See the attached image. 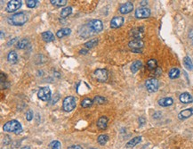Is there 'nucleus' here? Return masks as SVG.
I'll return each mask as SVG.
<instances>
[{
    "label": "nucleus",
    "instance_id": "obj_1",
    "mask_svg": "<svg viewBox=\"0 0 193 149\" xmlns=\"http://www.w3.org/2000/svg\"><path fill=\"white\" fill-rule=\"evenodd\" d=\"M27 21H28V16L23 12L17 13L11 17L7 18V22L10 25H14V26H22L23 24L27 22Z\"/></svg>",
    "mask_w": 193,
    "mask_h": 149
},
{
    "label": "nucleus",
    "instance_id": "obj_2",
    "mask_svg": "<svg viewBox=\"0 0 193 149\" xmlns=\"http://www.w3.org/2000/svg\"><path fill=\"white\" fill-rule=\"evenodd\" d=\"M3 130L5 132H13L15 133V134H20L22 131V127H21V123L18 121L12 120V121H7L4 125Z\"/></svg>",
    "mask_w": 193,
    "mask_h": 149
},
{
    "label": "nucleus",
    "instance_id": "obj_3",
    "mask_svg": "<svg viewBox=\"0 0 193 149\" xmlns=\"http://www.w3.org/2000/svg\"><path fill=\"white\" fill-rule=\"evenodd\" d=\"M76 105H77V100L74 97H71V96L65 98L63 102V109L67 113L74 110Z\"/></svg>",
    "mask_w": 193,
    "mask_h": 149
},
{
    "label": "nucleus",
    "instance_id": "obj_4",
    "mask_svg": "<svg viewBox=\"0 0 193 149\" xmlns=\"http://www.w3.org/2000/svg\"><path fill=\"white\" fill-rule=\"evenodd\" d=\"M144 46V42L143 39H133L128 43V47L132 49L133 52L141 53L142 48Z\"/></svg>",
    "mask_w": 193,
    "mask_h": 149
},
{
    "label": "nucleus",
    "instance_id": "obj_5",
    "mask_svg": "<svg viewBox=\"0 0 193 149\" xmlns=\"http://www.w3.org/2000/svg\"><path fill=\"white\" fill-rule=\"evenodd\" d=\"M145 87H146V88L149 92L153 93V92H156L159 89V83L157 79L151 78V79H149L145 81Z\"/></svg>",
    "mask_w": 193,
    "mask_h": 149
},
{
    "label": "nucleus",
    "instance_id": "obj_6",
    "mask_svg": "<svg viewBox=\"0 0 193 149\" xmlns=\"http://www.w3.org/2000/svg\"><path fill=\"white\" fill-rule=\"evenodd\" d=\"M87 25L92 30V31L94 32V34L101 32L102 31V29H103L102 22L100 20H92V21H90L89 23H87Z\"/></svg>",
    "mask_w": 193,
    "mask_h": 149
},
{
    "label": "nucleus",
    "instance_id": "obj_7",
    "mask_svg": "<svg viewBox=\"0 0 193 149\" xmlns=\"http://www.w3.org/2000/svg\"><path fill=\"white\" fill-rule=\"evenodd\" d=\"M37 97L39 99H41L42 101L47 102L51 98V90L48 87H43L40 88L38 92H37Z\"/></svg>",
    "mask_w": 193,
    "mask_h": 149
},
{
    "label": "nucleus",
    "instance_id": "obj_8",
    "mask_svg": "<svg viewBox=\"0 0 193 149\" xmlns=\"http://www.w3.org/2000/svg\"><path fill=\"white\" fill-rule=\"evenodd\" d=\"M21 5H22V2L20 1V0H12V1H9L7 5H6V12L7 13H14L16 12L18 9H20L21 7Z\"/></svg>",
    "mask_w": 193,
    "mask_h": 149
},
{
    "label": "nucleus",
    "instance_id": "obj_9",
    "mask_svg": "<svg viewBox=\"0 0 193 149\" xmlns=\"http://www.w3.org/2000/svg\"><path fill=\"white\" fill-rule=\"evenodd\" d=\"M95 77L98 81L104 82L108 80V71L106 69H97L95 71Z\"/></svg>",
    "mask_w": 193,
    "mask_h": 149
},
{
    "label": "nucleus",
    "instance_id": "obj_10",
    "mask_svg": "<svg viewBox=\"0 0 193 149\" xmlns=\"http://www.w3.org/2000/svg\"><path fill=\"white\" fill-rule=\"evenodd\" d=\"M150 15V10L146 7H140L135 10V17L138 19H144Z\"/></svg>",
    "mask_w": 193,
    "mask_h": 149
},
{
    "label": "nucleus",
    "instance_id": "obj_11",
    "mask_svg": "<svg viewBox=\"0 0 193 149\" xmlns=\"http://www.w3.org/2000/svg\"><path fill=\"white\" fill-rule=\"evenodd\" d=\"M130 36L134 39H142L143 37L144 36V30L142 27L134 28L130 31Z\"/></svg>",
    "mask_w": 193,
    "mask_h": 149
},
{
    "label": "nucleus",
    "instance_id": "obj_12",
    "mask_svg": "<svg viewBox=\"0 0 193 149\" xmlns=\"http://www.w3.org/2000/svg\"><path fill=\"white\" fill-rule=\"evenodd\" d=\"M133 3L131 2H127L123 5H120L119 7V12L122 14V15H127V14H129L133 11Z\"/></svg>",
    "mask_w": 193,
    "mask_h": 149
},
{
    "label": "nucleus",
    "instance_id": "obj_13",
    "mask_svg": "<svg viewBox=\"0 0 193 149\" xmlns=\"http://www.w3.org/2000/svg\"><path fill=\"white\" fill-rule=\"evenodd\" d=\"M124 23V18L122 16H115L113 17L111 21V28L117 29L123 25Z\"/></svg>",
    "mask_w": 193,
    "mask_h": 149
},
{
    "label": "nucleus",
    "instance_id": "obj_14",
    "mask_svg": "<svg viewBox=\"0 0 193 149\" xmlns=\"http://www.w3.org/2000/svg\"><path fill=\"white\" fill-rule=\"evenodd\" d=\"M193 115V108H187L185 110H182V112L179 113L178 118L180 120H185L190 118L191 116Z\"/></svg>",
    "mask_w": 193,
    "mask_h": 149
},
{
    "label": "nucleus",
    "instance_id": "obj_15",
    "mask_svg": "<svg viewBox=\"0 0 193 149\" xmlns=\"http://www.w3.org/2000/svg\"><path fill=\"white\" fill-rule=\"evenodd\" d=\"M108 126V119L105 116H101L97 121V127L100 130H105Z\"/></svg>",
    "mask_w": 193,
    "mask_h": 149
},
{
    "label": "nucleus",
    "instance_id": "obj_16",
    "mask_svg": "<svg viewBox=\"0 0 193 149\" xmlns=\"http://www.w3.org/2000/svg\"><path fill=\"white\" fill-rule=\"evenodd\" d=\"M180 101L182 104H190V103H192L193 98L190 93L184 92V93L181 94V96H180Z\"/></svg>",
    "mask_w": 193,
    "mask_h": 149
},
{
    "label": "nucleus",
    "instance_id": "obj_17",
    "mask_svg": "<svg viewBox=\"0 0 193 149\" xmlns=\"http://www.w3.org/2000/svg\"><path fill=\"white\" fill-rule=\"evenodd\" d=\"M173 103H174V100L171 98H161V99L159 100V104L160 106H163V107L170 106V105L173 104Z\"/></svg>",
    "mask_w": 193,
    "mask_h": 149
},
{
    "label": "nucleus",
    "instance_id": "obj_18",
    "mask_svg": "<svg viewBox=\"0 0 193 149\" xmlns=\"http://www.w3.org/2000/svg\"><path fill=\"white\" fill-rule=\"evenodd\" d=\"M141 141H142V137H141V136L135 137H133V139H131L130 141H128V142L127 143V147H128V148L133 147H135L137 144H139Z\"/></svg>",
    "mask_w": 193,
    "mask_h": 149
},
{
    "label": "nucleus",
    "instance_id": "obj_19",
    "mask_svg": "<svg viewBox=\"0 0 193 149\" xmlns=\"http://www.w3.org/2000/svg\"><path fill=\"white\" fill-rule=\"evenodd\" d=\"M7 60L10 64L12 65H15L18 62V55L14 51H11L8 55H7Z\"/></svg>",
    "mask_w": 193,
    "mask_h": 149
},
{
    "label": "nucleus",
    "instance_id": "obj_20",
    "mask_svg": "<svg viewBox=\"0 0 193 149\" xmlns=\"http://www.w3.org/2000/svg\"><path fill=\"white\" fill-rule=\"evenodd\" d=\"M41 36L45 42H51V41L54 40V35L51 31H45L41 34Z\"/></svg>",
    "mask_w": 193,
    "mask_h": 149
},
{
    "label": "nucleus",
    "instance_id": "obj_21",
    "mask_svg": "<svg viewBox=\"0 0 193 149\" xmlns=\"http://www.w3.org/2000/svg\"><path fill=\"white\" fill-rule=\"evenodd\" d=\"M142 66H143V63L140 60H136L131 65V71L133 73H135V72H137L142 68Z\"/></svg>",
    "mask_w": 193,
    "mask_h": 149
},
{
    "label": "nucleus",
    "instance_id": "obj_22",
    "mask_svg": "<svg viewBox=\"0 0 193 149\" xmlns=\"http://www.w3.org/2000/svg\"><path fill=\"white\" fill-rule=\"evenodd\" d=\"M70 32H71L70 29H69V28H63V29H61V30H59V31H57L56 36H57V38H63V37H66V36L69 35Z\"/></svg>",
    "mask_w": 193,
    "mask_h": 149
},
{
    "label": "nucleus",
    "instance_id": "obj_23",
    "mask_svg": "<svg viewBox=\"0 0 193 149\" xmlns=\"http://www.w3.org/2000/svg\"><path fill=\"white\" fill-rule=\"evenodd\" d=\"M183 65H184V66L186 67L187 70H189V71H192L193 70L192 61H191V59L189 56H185L183 58Z\"/></svg>",
    "mask_w": 193,
    "mask_h": 149
},
{
    "label": "nucleus",
    "instance_id": "obj_24",
    "mask_svg": "<svg viewBox=\"0 0 193 149\" xmlns=\"http://www.w3.org/2000/svg\"><path fill=\"white\" fill-rule=\"evenodd\" d=\"M169 78L172 79V80H175V79H177L179 76H180V70L177 69V68H173L170 70L169 71Z\"/></svg>",
    "mask_w": 193,
    "mask_h": 149
},
{
    "label": "nucleus",
    "instance_id": "obj_25",
    "mask_svg": "<svg viewBox=\"0 0 193 149\" xmlns=\"http://www.w3.org/2000/svg\"><path fill=\"white\" fill-rule=\"evenodd\" d=\"M147 67L149 70L150 71H153V70H156L158 68V62L157 60L155 59H150L147 62Z\"/></svg>",
    "mask_w": 193,
    "mask_h": 149
},
{
    "label": "nucleus",
    "instance_id": "obj_26",
    "mask_svg": "<svg viewBox=\"0 0 193 149\" xmlns=\"http://www.w3.org/2000/svg\"><path fill=\"white\" fill-rule=\"evenodd\" d=\"M108 140H109V137H108L107 135H105V134L100 135V136L98 137V138H97V141H98V143H99L101 146H104V145L108 142Z\"/></svg>",
    "mask_w": 193,
    "mask_h": 149
},
{
    "label": "nucleus",
    "instance_id": "obj_27",
    "mask_svg": "<svg viewBox=\"0 0 193 149\" xmlns=\"http://www.w3.org/2000/svg\"><path fill=\"white\" fill-rule=\"evenodd\" d=\"M28 44H29V40L27 38H22L20 41H18V43H17V48L23 49V48H25L28 46Z\"/></svg>",
    "mask_w": 193,
    "mask_h": 149
},
{
    "label": "nucleus",
    "instance_id": "obj_28",
    "mask_svg": "<svg viewBox=\"0 0 193 149\" xmlns=\"http://www.w3.org/2000/svg\"><path fill=\"white\" fill-rule=\"evenodd\" d=\"M71 13H72V8L70 6L65 7V8H63L62 10V12H61V17L62 18H66V17L69 16Z\"/></svg>",
    "mask_w": 193,
    "mask_h": 149
},
{
    "label": "nucleus",
    "instance_id": "obj_29",
    "mask_svg": "<svg viewBox=\"0 0 193 149\" xmlns=\"http://www.w3.org/2000/svg\"><path fill=\"white\" fill-rule=\"evenodd\" d=\"M97 44H98V39L97 38H93L91 40H89L88 42L85 43V48H93L94 47H95Z\"/></svg>",
    "mask_w": 193,
    "mask_h": 149
},
{
    "label": "nucleus",
    "instance_id": "obj_30",
    "mask_svg": "<svg viewBox=\"0 0 193 149\" xmlns=\"http://www.w3.org/2000/svg\"><path fill=\"white\" fill-rule=\"evenodd\" d=\"M93 104H94V100L90 99V98H85L81 102V106L84 108H87V107L92 106Z\"/></svg>",
    "mask_w": 193,
    "mask_h": 149
},
{
    "label": "nucleus",
    "instance_id": "obj_31",
    "mask_svg": "<svg viewBox=\"0 0 193 149\" xmlns=\"http://www.w3.org/2000/svg\"><path fill=\"white\" fill-rule=\"evenodd\" d=\"M50 2L52 3V5H53L55 6H64L67 4L66 0H51Z\"/></svg>",
    "mask_w": 193,
    "mask_h": 149
},
{
    "label": "nucleus",
    "instance_id": "obj_32",
    "mask_svg": "<svg viewBox=\"0 0 193 149\" xmlns=\"http://www.w3.org/2000/svg\"><path fill=\"white\" fill-rule=\"evenodd\" d=\"M106 102V99L103 98V97H101V96H96L95 98H94V103L95 104H102Z\"/></svg>",
    "mask_w": 193,
    "mask_h": 149
},
{
    "label": "nucleus",
    "instance_id": "obj_33",
    "mask_svg": "<svg viewBox=\"0 0 193 149\" xmlns=\"http://www.w3.org/2000/svg\"><path fill=\"white\" fill-rule=\"evenodd\" d=\"M50 147L51 149H61L62 148V145L60 143V141H53L51 144H50Z\"/></svg>",
    "mask_w": 193,
    "mask_h": 149
},
{
    "label": "nucleus",
    "instance_id": "obj_34",
    "mask_svg": "<svg viewBox=\"0 0 193 149\" xmlns=\"http://www.w3.org/2000/svg\"><path fill=\"white\" fill-rule=\"evenodd\" d=\"M37 3H38V1H37V0H27L26 1V5L30 8H34Z\"/></svg>",
    "mask_w": 193,
    "mask_h": 149
},
{
    "label": "nucleus",
    "instance_id": "obj_35",
    "mask_svg": "<svg viewBox=\"0 0 193 149\" xmlns=\"http://www.w3.org/2000/svg\"><path fill=\"white\" fill-rule=\"evenodd\" d=\"M26 119H27L29 121H31L33 119V113L31 110H29V111L27 112V114H26Z\"/></svg>",
    "mask_w": 193,
    "mask_h": 149
},
{
    "label": "nucleus",
    "instance_id": "obj_36",
    "mask_svg": "<svg viewBox=\"0 0 193 149\" xmlns=\"http://www.w3.org/2000/svg\"><path fill=\"white\" fill-rule=\"evenodd\" d=\"M68 149H83L80 146H75V145H73V146H70V147H69Z\"/></svg>",
    "mask_w": 193,
    "mask_h": 149
},
{
    "label": "nucleus",
    "instance_id": "obj_37",
    "mask_svg": "<svg viewBox=\"0 0 193 149\" xmlns=\"http://www.w3.org/2000/svg\"><path fill=\"white\" fill-rule=\"evenodd\" d=\"M161 72H162V71H161L160 68H157L155 70V75H160Z\"/></svg>",
    "mask_w": 193,
    "mask_h": 149
},
{
    "label": "nucleus",
    "instance_id": "obj_38",
    "mask_svg": "<svg viewBox=\"0 0 193 149\" xmlns=\"http://www.w3.org/2000/svg\"><path fill=\"white\" fill-rule=\"evenodd\" d=\"M139 122L141 123V125H143L145 123V119L143 117H140L139 118Z\"/></svg>",
    "mask_w": 193,
    "mask_h": 149
},
{
    "label": "nucleus",
    "instance_id": "obj_39",
    "mask_svg": "<svg viewBox=\"0 0 193 149\" xmlns=\"http://www.w3.org/2000/svg\"><path fill=\"white\" fill-rule=\"evenodd\" d=\"M5 76H4V73H1V83L5 82Z\"/></svg>",
    "mask_w": 193,
    "mask_h": 149
},
{
    "label": "nucleus",
    "instance_id": "obj_40",
    "mask_svg": "<svg viewBox=\"0 0 193 149\" xmlns=\"http://www.w3.org/2000/svg\"><path fill=\"white\" fill-rule=\"evenodd\" d=\"M16 38H14V39H13V40H11V41H9V42H8V44H7V45H8V46H10V45H11V44H12V45H13V44H14V41H15V40H16Z\"/></svg>",
    "mask_w": 193,
    "mask_h": 149
},
{
    "label": "nucleus",
    "instance_id": "obj_41",
    "mask_svg": "<svg viewBox=\"0 0 193 149\" xmlns=\"http://www.w3.org/2000/svg\"><path fill=\"white\" fill-rule=\"evenodd\" d=\"M189 38H191L193 40V30H191V31H190V33H189Z\"/></svg>",
    "mask_w": 193,
    "mask_h": 149
},
{
    "label": "nucleus",
    "instance_id": "obj_42",
    "mask_svg": "<svg viewBox=\"0 0 193 149\" xmlns=\"http://www.w3.org/2000/svg\"><path fill=\"white\" fill-rule=\"evenodd\" d=\"M148 4V1H141V3H140V5H143V6H144Z\"/></svg>",
    "mask_w": 193,
    "mask_h": 149
},
{
    "label": "nucleus",
    "instance_id": "obj_43",
    "mask_svg": "<svg viewBox=\"0 0 193 149\" xmlns=\"http://www.w3.org/2000/svg\"><path fill=\"white\" fill-rule=\"evenodd\" d=\"M80 54H86L85 50H80Z\"/></svg>",
    "mask_w": 193,
    "mask_h": 149
},
{
    "label": "nucleus",
    "instance_id": "obj_44",
    "mask_svg": "<svg viewBox=\"0 0 193 149\" xmlns=\"http://www.w3.org/2000/svg\"><path fill=\"white\" fill-rule=\"evenodd\" d=\"M21 149H31V147H22V148Z\"/></svg>",
    "mask_w": 193,
    "mask_h": 149
},
{
    "label": "nucleus",
    "instance_id": "obj_45",
    "mask_svg": "<svg viewBox=\"0 0 193 149\" xmlns=\"http://www.w3.org/2000/svg\"><path fill=\"white\" fill-rule=\"evenodd\" d=\"M1 38H4V33H3V31H1Z\"/></svg>",
    "mask_w": 193,
    "mask_h": 149
},
{
    "label": "nucleus",
    "instance_id": "obj_46",
    "mask_svg": "<svg viewBox=\"0 0 193 149\" xmlns=\"http://www.w3.org/2000/svg\"><path fill=\"white\" fill-rule=\"evenodd\" d=\"M90 149H96V148H90Z\"/></svg>",
    "mask_w": 193,
    "mask_h": 149
},
{
    "label": "nucleus",
    "instance_id": "obj_47",
    "mask_svg": "<svg viewBox=\"0 0 193 149\" xmlns=\"http://www.w3.org/2000/svg\"><path fill=\"white\" fill-rule=\"evenodd\" d=\"M192 43H193V41H192Z\"/></svg>",
    "mask_w": 193,
    "mask_h": 149
}]
</instances>
